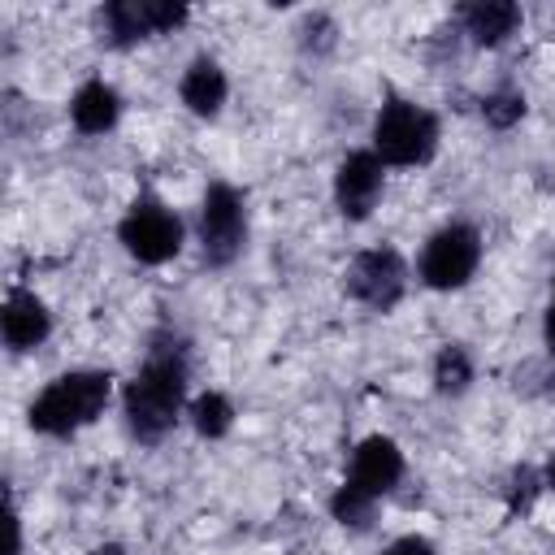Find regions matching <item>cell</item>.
<instances>
[{
  "label": "cell",
  "mask_w": 555,
  "mask_h": 555,
  "mask_svg": "<svg viewBox=\"0 0 555 555\" xmlns=\"http://www.w3.org/2000/svg\"><path fill=\"white\" fill-rule=\"evenodd\" d=\"M243 234H247V217H243V199L234 186L212 182L204 191V208H199V243H204V260L208 264H230L243 251Z\"/></svg>",
  "instance_id": "obj_4"
},
{
  "label": "cell",
  "mask_w": 555,
  "mask_h": 555,
  "mask_svg": "<svg viewBox=\"0 0 555 555\" xmlns=\"http://www.w3.org/2000/svg\"><path fill=\"white\" fill-rule=\"evenodd\" d=\"M546 481L555 486V455H551V464H546Z\"/></svg>",
  "instance_id": "obj_24"
},
{
  "label": "cell",
  "mask_w": 555,
  "mask_h": 555,
  "mask_svg": "<svg viewBox=\"0 0 555 555\" xmlns=\"http://www.w3.org/2000/svg\"><path fill=\"white\" fill-rule=\"evenodd\" d=\"M147 9H152V30H156V35H160V30H173V26H182V22H186V9H182V4L147 0Z\"/></svg>",
  "instance_id": "obj_20"
},
{
  "label": "cell",
  "mask_w": 555,
  "mask_h": 555,
  "mask_svg": "<svg viewBox=\"0 0 555 555\" xmlns=\"http://www.w3.org/2000/svg\"><path fill=\"white\" fill-rule=\"evenodd\" d=\"M108 373H95V369H82V373H65L56 377L35 403H30V425L39 434H74L78 425L95 421L108 403Z\"/></svg>",
  "instance_id": "obj_2"
},
{
  "label": "cell",
  "mask_w": 555,
  "mask_h": 555,
  "mask_svg": "<svg viewBox=\"0 0 555 555\" xmlns=\"http://www.w3.org/2000/svg\"><path fill=\"white\" fill-rule=\"evenodd\" d=\"M481 113H486V121L494 130H507V126H516L525 117V95L520 91H494V95H486Z\"/></svg>",
  "instance_id": "obj_19"
},
{
  "label": "cell",
  "mask_w": 555,
  "mask_h": 555,
  "mask_svg": "<svg viewBox=\"0 0 555 555\" xmlns=\"http://www.w3.org/2000/svg\"><path fill=\"white\" fill-rule=\"evenodd\" d=\"M373 147L386 165H421L438 147V126L425 108L408 100H390L373 121Z\"/></svg>",
  "instance_id": "obj_3"
},
{
  "label": "cell",
  "mask_w": 555,
  "mask_h": 555,
  "mask_svg": "<svg viewBox=\"0 0 555 555\" xmlns=\"http://www.w3.org/2000/svg\"><path fill=\"white\" fill-rule=\"evenodd\" d=\"M403 477V455L390 438H364L351 455V486H360L364 494H386L395 490Z\"/></svg>",
  "instance_id": "obj_9"
},
{
  "label": "cell",
  "mask_w": 555,
  "mask_h": 555,
  "mask_svg": "<svg viewBox=\"0 0 555 555\" xmlns=\"http://www.w3.org/2000/svg\"><path fill=\"white\" fill-rule=\"evenodd\" d=\"M520 26V9L512 0H477L464 9V30L477 43H503Z\"/></svg>",
  "instance_id": "obj_12"
},
{
  "label": "cell",
  "mask_w": 555,
  "mask_h": 555,
  "mask_svg": "<svg viewBox=\"0 0 555 555\" xmlns=\"http://www.w3.org/2000/svg\"><path fill=\"white\" fill-rule=\"evenodd\" d=\"M434 382H438L442 395H460V390L473 382V360H468V351L455 347V343H447V347L438 351V360H434Z\"/></svg>",
  "instance_id": "obj_15"
},
{
  "label": "cell",
  "mask_w": 555,
  "mask_h": 555,
  "mask_svg": "<svg viewBox=\"0 0 555 555\" xmlns=\"http://www.w3.org/2000/svg\"><path fill=\"white\" fill-rule=\"evenodd\" d=\"M121 243H126V251L134 256V260H143V264H165L169 256H178V247H182V225H178V217L165 208V204H156V199H139L126 217H121Z\"/></svg>",
  "instance_id": "obj_6"
},
{
  "label": "cell",
  "mask_w": 555,
  "mask_h": 555,
  "mask_svg": "<svg viewBox=\"0 0 555 555\" xmlns=\"http://www.w3.org/2000/svg\"><path fill=\"white\" fill-rule=\"evenodd\" d=\"M377 195H382V160L373 152H351L334 173V199H338L343 217L364 221L373 212Z\"/></svg>",
  "instance_id": "obj_8"
},
{
  "label": "cell",
  "mask_w": 555,
  "mask_h": 555,
  "mask_svg": "<svg viewBox=\"0 0 555 555\" xmlns=\"http://www.w3.org/2000/svg\"><path fill=\"white\" fill-rule=\"evenodd\" d=\"M403 286H408V269H403L399 251H390V247L364 251V256H356L351 269H347V291H351V299H360V304H369V308H377V312L395 308V304L403 299Z\"/></svg>",
  "instance_id": "obj_7"
},
{
  "label": "cell",
  "mask_w": 555,
  "mask_h": 555,
  "mask_svg": "<svg viewBox=\"0 0 555 555\" xmlns=\"http://www.w3.org/2000/svg\"><path fill=\"white\" fill-rule=\"evenodd\" d=\"M91 555H126V551H121V546H117V542H104V546H95V551H91Z\"/></svg>",
  "instance_id": "obj_23"
},
{
  "label": "cell",
  "mask_w": 555,
  "mask_h": 555,
  "mask_svg": "<svg viewBox=\"0 0 555 555\" xmlns=\"http://www.w3.org/2000/svg\"><path fill=\"white\" fill-rule=\"evenodd\" d=\"M104 26H108L113 43H134V39H143V35H156V30H152V9H147V0H113V4L104 9Z\"/></svg>",
  "instance_id": "obj_14"
},
{
  "label": "cell",
  "mask_w": 555,
  "mask_h": 555,
  "mask_svg": "<svg viewBox=\"0 0 555 555\" xmlns=\"http://www.w3.org/2000/svg\"><path fill=\"white\" fill-rule=\"evenodd\" d=\"M538 490H542V477H538L529 464L512 468V477H507V490H503V499H507V512H529V507L538 503Z\"/></svg>",
  "instance_id": "obj_18"
},
{
  "label": "cell",
  "mask_w": 555,
  "mask_h": 555,
  "mask_svg": "<svg viewBox=\"0 0 555 555\" xmlns=\"http://www.w3.org/2000/svg\"><path fill=\"white\" fill-rule=\"evenodd\" d=\"M481 260V238L473 225H442L429 243H425V256H421V278L434 286V291H455L473 278Z\"/></svg>",
  "instance_id": "obj_5"
},
{
  "label": "cell",
  "mask_w": 555,
  "mask_h": 555,
  "mask_svg": "<svg viewBox=\"0 0 555 555\" xmlns=\"http://www.w3.org/2000/svg\"><path fill=\"white\" fill-rule=\"evenodd\" d=\"M182 390H186V364L178 351H152L147 364L134 373V382L126 386V421L130 434L143 442H156L178 408H182Z\"/></svg>",
  "instance_id": "obj_1"
},
{
  "label": "cell",
  "mask_w": 555,
  "mask_h": 555,
  "mask_svg": "<svg viewBox=\"0 0 555 555\" xmlns=\"http://www.w3.org/2000/svg\"><path fill=\"white\" fill-rule=\"evenodd\" d=\"M191 421H195V429H199L204 438H221V434L234 425V408H230V399H225V395L208 390V395H199V399H195Z\"/></svg>",
  "instance_id": "obj_16"
},
{
  "label": "cell",
  "mask_w": 555,
  "mask_h": 555,
  "mask_svg": "<svg viewBox=\"0 0 555 555\" xmlns=\"http://www.w3.org/2000/svg\"><path fill=\"white\" fill-rule=\"evenodd\" d=\"M386 555H434V546H429L425 538H399Z\"/></svg>",
  "instance_id": "obj_21"
},
{
  "label": "cell",
  "mask_w": 555,
  "mask_h": 555,
  "mask_svg": "<svg viewBox=\"0 0 555 555\" xmlns=\"http://www.w3.org/2000/svg\"><path fill=\"white\" fill-rule=\"evenodd\" d=\"M182 104L199 117H212L225 104V74L217 69V61L199 56L186 74H182Z\"/></svg>",
  "instance_id": "obj_11"
},
{
  "label": "cell",
  "mask_w": 555,
  "mask_h": 555,
  "mask_svg": "<svg viewBox=\"0 0 555 555\" xmlns=\"http://www.w3.org/2000/svg\"><path fill=\"white\" fill-rule=\"evenodd\" d=\"M330 512H334V520L338 525H351V529H364L369 520H373V494H364L360 486H338L334 490V499H330Z\"/></svg>",
  "instance_id": "obj_17"
},
{
  "label": "cell",
  "mask_w": 555,
  "mask_h": 555,
  "mask_svg": "<svg viewBox=\"0 0 555 555\" xmlns=\"http://www.w3.org/2000/svg\"><path fill=\"white\" fill-rule=\"evenodd\" d=\"M0 325H4V343L13 351H26V347H39L52 330L48 321V308L30 295V291H13L4 299V312H0Z\"/></svg>",
  "instance_id": "obj_10"
},
{
  "label": "cell",
  "mask_w": 555,
  "mask_h": 555,
  "mask_svg": "<svg viewBox=\"0 0 555 555\" xmlns=\"http://www.w3.org/2000/svg\"><path fill=\"white\" fill-rule=\"evenodd\" d=\"M542 334H546V347L555 351V304H551V312H546V325H542Z\"/></svg>",
  "instance_id": "obj_22"
},
{
  "label": "cell",
  "mask_w": 555,
  "mask_h": 555,
  "mask_svg": "<svg viewBox=\"0 0 555 555\" xmlns=\"http://www.w3.org/2000/svg\"><path fill=\"white\" fill-rule=\"evenodd\" d=\"M69 117L82 134H104L117 121V91L108 82H82L69 104Z\"/></svg>",
  "instance_id": "obj_13"
}]
</instances>
